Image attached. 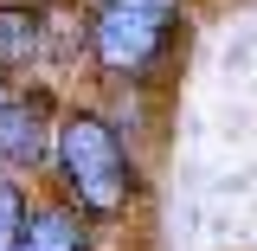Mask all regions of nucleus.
<instances>
[{"mask_svg":"<svg viewBox=\"0 0 257 251\" xmlns=\"http://www.w3.org/2000/svg\"><path fill=\"white\" fill-rule=\"evenodd\" d=\"M52 148H58V168L71 193H77V206L84 213H122L128 193H135V174H128V155H122V135L90 116V110H77V116H64L58 135H52Z\"/></svg>","mask_w":257,"mask_h":251,"instance_id":"nucleus-1","label":"nucleus"},{"mask_svg":"<svg viewBox=\"0 0 257 251\" xmlns=\"http://www.w3.org/2000/svg\"><path fill=\"white\" fill-rule=\"evenodd\" d=\"M174 13H180V0H103V13H96V64L103 71H142V64L161 52V39L174 26Z\"/></svg>","mask_w":257,"mask_h":251,"instance_id":"nucleus-2","label":"nucleus"},{"mask_svg":"<svg viewBox=\"0 0 257 251\" xmlns=\"http://www.w3.org/2000/svg\"><path fill=\"white\" fill-rule=\"evenodd\" d=\"M39 155H45V110L13 97L0 110V168H32Z\"/></svg>","mask_w":257,"mask_h":251,"instance_id":"nucleus-3","label":"nucleus"},{"mask_svg":"<svg viewBox=\"0 0 257 251\" xmlns=\"http://www.w3.org/2000/svg\"><path fill=\"white\" fill-rule=\"evenodd\" d=\"M20 251H84V225H77V213H64V206H39V213H26Z\"/></svg>","mask_w":257,"mask_h":251,"instance_id":"nucleus-4","label":"nucleus"},{"mask_svg":"<svg viewBox=\"0 0 257 251\" xmlns=\"http://www.w3.org/2000/svg\"><path fill=\"white\" fill-rule=\"evenodd\" d=\"M39 52V13H26V7H7L0 13V64H20Z\"/></svg>","mask_w":257,"mask_h":251,"instance_id":"nucleus-5","label":"nucleus"},{"mask_svg":"<svg viewBox=\"0 0 257 251\" xmlns=\"http://www.w3.org/2000/svg\"><path fill=\"white\" fill-rule=\"evenodd\" d=\"M20 232H26V200L0 181V251H20Z\"/></svg>","mask_w":257,"mask_h":251,"instance_id":"nucleus-6","label":"nucleus"},{"mask_svg":"<svg viewBox=\"0 0 257 251\" xmlns=\"http://www.w3.org/2000/svg\"><path fill=\"white\" fill-rule=\"evenodd\" d=\"M7 103H13V97H7V84H0V110H7Z\"/></svg>","mask_w":257,"mask_h":251,"instance_id":"nucleus-7","label":"nucleus"}]
</instances>
